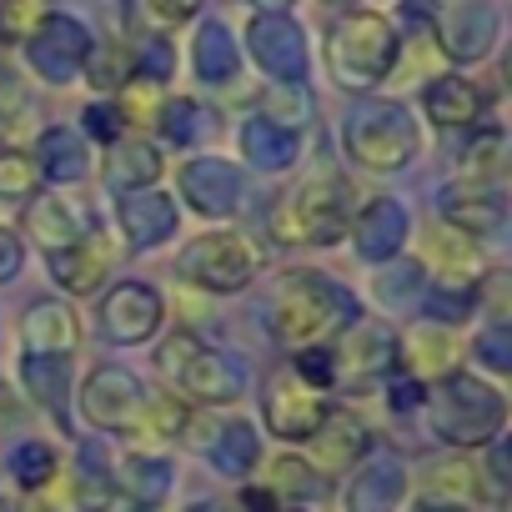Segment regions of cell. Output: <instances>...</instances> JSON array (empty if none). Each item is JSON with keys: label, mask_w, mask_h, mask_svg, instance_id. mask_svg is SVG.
Here are the masks:
<instances>
[{"label": "cell", "mask_w": 512, "mask_h": 512, "mask_svg": "<svg viewBox=\"0 0 512 512\" xmlns=\"http://www.w3.org/2000/svg\"><path fill=\"white\" fill-rule=\"evenodd\" d=\"M352 322H357V297L322 272H292L267 307L272 337L297 352L322 347L332 332H347Z\"/></svg>", "instance_id": "cell-1"}, {"label": "cell", "mask_w": 512, "mask_h": 512, "mask_svg": "<svg viewBox=\"0 0 512 512\" xmlns=\"http://www.w3.org/2000/svg\"><path fill=\"white\" fill-rule=\"evenodd\" d=\"M327 66L342 91H372L397 66V26L382 11H347L327 36Z\"/></svg>", "instance_id": "cell-2"}, {"label": "cell", "mask_w": 512, "mask_h": 512, "mask_svg": "<svg viewBox=\"0 0 512 512\" xmlns=\"http://www.w3.org/2000/svg\"><path fill=\"white\" fill-rule=\"evenodd\" d=\"M502 417H507V402L482 377H467V372H452L427 397V422L452 447H487L502 432Z\"/></svg>", "instance_id": "cell-3"}, {"label": "cell", "mask_w": 512, "mask_h": 512, "mask_svg": "<svg viewBox=\"0 0 512 512\" xmlns=\"http://www.w3.org/2000/svg\"><path fill=\"white\" fill-rule=\"evenodd\" d=\"M156 372L166 377V387H171L176 397H186V402H196V407H221V402L241 397V387H246L241 367L226 362L221 352H211V347H206L201 337H191V332H176V337L161 342Z\"/></svg>", "instance_id": "cell-4"}, {"label": "cell", "mask_w": 512, "mask_h": 512, "mask_svg": "<svg viewBox=\"0 0 512 512\" xmlns=\"http://www.w3.org/2000/svg\"><path fill=\"white\" fill-rule=\"evenodd\" d=\"M342 146L367 171H407L417 146H422V136H417V121L407 116V106H397V101H362L342 121Z\"/></svg>", "instance_id": "cell-5"}, {"label": "cell", "mask_w": 512, "mask_h": 512, "mask_svg": "<svg viewBox=\"0 0 512 512\" xmlns=\"http://www.w3.org/2000/svg\"><path fill=\"white\" fill-rule=\"evenodd\" d=\"M347 211H352V186L337 176L307 181L292 196H282V206L272 211V236L287 246H332L347 236Z\"/></svg>", "instance_id": "cell-6"}, {"label": "cell", "mask_w": 512, "mask_h": 512, "mask_svg": "<svg viewBox=\"0 0 512 512\" xmlns=\"http://www.w3.org/2000/svg\"><path fill=\"white\" fill-rule=\"evenodd\" d=\"M176 272L206 292H246L262 272V246L241 231H206L181 251Z\"/></svg>", "instance_id": "cell-7"}, {"label": "cell", "mask_w": 512, "mask_h": 512, "mask_svg": "<svg viewBox=\"0 0 512 512\" xmlns=\"http://www.w3.org/2000/svg\"><path fill=\"white\" fill-rule=\"evenodd\" d=\"M262 412H267V432L282 437V442H312L317 427L332 417L327 397H322L312 382H302L292 367H277V372L267 377V387H262Z\"/></svg>", "instance_id": "cell-8"}, {"label": "cell", "mask_w": 512, "mask_h": 512, "mask_svg": "<svg viewBox=\"0 0 512 512\" xmlns=\"http://www.w3.org/2000/svg\"><path fill=\"white\" fill-rule=\"evenodd\" d=\"M91 31L76 21V16H46L31 36H26V66L41 76V81H51V86H66V81H76L81 71H86V61H91Z\"/></svg>", "instance_id": "cell-9"}, {"label": "cell", "mask_w": 512, "mask_h": 512, "mask_svg": "<svg viewBox=\"0 0 512 512\" xmlns=\"http://www.w3.org/2000/svg\"><path fill=\"white\" fill-rule=\"evenodd\" d=\"M146 392L126 367H96L81 387V412L96 432H136L141 412H146Z\"/></svg>", "instance_id": "cell-10"}, {"label": "cell", "mask_w": 512, "mask_h": 512, "mask_svg": "<svg viewBox=\"0 0 512 512\" xmlns=\"http://www.w3.org/2000/svg\"><path fill=\"white\" fill-rule=\"evenodd\" d=\"M161 322H166V302L146 282H116L106 292V302H101V332L116 347H136V342L156 337Z\"/></svg>", "instance_id": "cell-11"}, {"label": "cell", "mask_w": 512, "mask_h": 512, "mask_svg": "<svg viewBox=\"0 0 512 512\" xmlns=\"http://www.w3.org/2000/svg\"><path fill=\"white\" fill-rule=\"evenodd\" d=\"M246 46L256 56V66H262L272 81L282 86H297L307 76V36L292 16H256L251 31H246Z\"/></svg>", "instance_id": "cell-12"}, {"label": "cell", "mask_w": 512, "mask_h": 512, "mask_svg": "<svg viewBox=\"0 0 512 512\" xmlns=\"http://www.w3.org/2000/svg\"><path fill=\"white\" fill-rule=\"evenodd\" d=\"M422 267L437 277V292H462L472 297V282L482 272V251L472 236H462L457 226H432L427 241H422Z\"/></svg>", "instance_id": "cell-13"}, {"label": "cell", "mask_w": 512, "mask_h": 512, "mask_svg": "<svg viewBox=\"0 0 512 512\" xmlns=\"http://www.w3.org/2000/svg\"><path fill=\"white\" fill-rule=\"evenodd\" d=\"M437 46L447 51V61L472 66L497 46V11L487 0H462V6L437 16Z\"/></svg>", "instance_id": "cell-14"}, {"label": "cell", "mask_w": 512, "mask_h": 512, "mask_svg": "<svg viewBox=\"0 0 512 512\" xmlns=\"http://www.w3.org/2000/svg\"><path fill=\"white\" fill-rule=\"evenodd\" d=\"M26 236H36L51 256V251H66V246H81L86 236H96V216L76 196H36L26 206Z\"/></svg>", "instance_id": "cell-15"}, {"label": "cell", "mask_w": 512, "mask_h": 512, "mask_svg": "<svg viewBox=\"0 0 512 512\" xmlns=\"http://www.w3.org/2000/svg\"><path fill=\"white\" fill-rule=\"evenodd\" d=\"M462 342L442 327V322H417L402 342H397V367L407 372V382H447L457 372Z\"/></svg>", "instance_id": "cell-16"}, {"label": "cell", "mask_w": 512, "mask_h": 512, "mask_svg": "<svg viewBox=\"0 0 512 512\" xmlns=\"http://www.w3.org/2000/svg\"><path fill=\"white\" fill-rule=\"evenodd\" d=\"M332 362H337V377H347V382L387 377L397 367V337L382 322H352L342 347L332 352Z\"/></svg>", "instance_id": "cell-17"}, {"label": "cell", "mask_w": 512, "mask_h": 512, "mask_svg": "<svg viewBox=\"0 0 512 512\" xmlns=\"http://www.w3.org/2000/svg\"><path fill=\"white\" fill-rule=\"evenodd\" d=\"M191 427H201V432H211V437H201L196 447L216 462V472H226V477H246L251 467H256V457H262V437L251 432V422H241V417H186Z\"/></svg>", "instance_id": "cell-18"}, {"label": "cell", "mask_w": 512, "mask_h": 512, "mask_svg": "<svg viewBox=\"0 0 512 512\" xmlns=\"http://www.w3.org/2000/svg\"><path fill=\"white\" fill-rule=\"evenodd\" d=\"M402 497H407V467L392 452L367 457L347 477V512H397Z\"/></svg>", "instance_id": "cell-19"}, {"label": "cell", "mask_w": 512, "mask_h": 512, "mask_svg": "<svg viewBox=\"0 0 512 512\" xmlns=\"http://www.w3.org/2000/svg\"><path fill=\"white\" fill-rule=\"evenodd\" d=\"M181 196L201 216H231L241 206V176L216 156H196L181 166Z\"/></svg>", "instance_id": "cell-20"}, {"label": "cell", "mask_w": 512, "mask_h": 512, "mask_svg": "<svg viewBox=\"0 0 512 512\" xmlns=\"http://www.w3.org/2000/svg\"><path fill=\"white\" fill-rule=\"evenodd\" d=\"M442 221L457 226L462 236L482 241V236H497V231H502L507 206H502V196H497L492 186L467 181V186H447V196H442Z\"/></svg>", "instance_id": "cell-21"}, {"label": "cell", "mask_w": 512, "mask_h": 512, "mask_svg": "<svg viewBox=\"0 0 512 512\" xmlns=\"http://www.w3.org/2000/svg\"><path fill=\"white\" fill-rule=\"evenodd\" d=\"M21 342H26V357H66L81 342V322L66 302H36L26 312Z\"/></svg>", "instance_id": "cell-22"}, {"label": "cell", "mask_w": 512, "mask_h": 512, "mask_svg": "<svg viewBox=\"0 0 512 512\" xmlns=\"http://www.w3.org/2000/svg\"><path fill=\"white\" fill-rule=\"evenodd\" d=\"M352 241H357V251L367 256V262H387V256H397L402 241H407V211L387 196L367 201L362 216L352 221Z\"/></svg>", "instance_id": "cell-23"}, {"label": "cell", "mask_w": 512, "mask_h": 512, "mask_svg": "<svg viewBox=\"0 0 512 512\" xmlns=\"http://www.w3.org/2000/svg\"><path fill=\"white\" fill-rule=\"evenodd\" d=\"M116 216H121V231L131 236V246H161L166 236H176V201L161 191H126Z\"/></svg>", "instance_id": "cell-24"}, {"label": "cell", "mask_w": 512, "mask_h": 512, "mask_svg": "<svg viewBox=\"0 0 512 512\" xmlns=\"http://www.w3.org/2000/svg\"><path fill=\"white\" fill-rule=\"evenodd\" d=\"M422 106H427V116H432L442 131H467V126L482 121L487 96H482L467 76H437V81L422 91Z\"/></svg>", "instance_id": "cell-25"}, {"label": "cell", "mask_w": 512, "mask_h": 512, "mask_svg": "<svg viewBox=\"0 0 512 512\" xmlns=\"http://www.w3.org/2000/svg\"><path fill=\"white\" fill-rule=\"evenodd\" d=\"M46 262H51V277H56V287H61V292H71V297H91V292L106 282V272H111L116 256H111L101 241H91V236H86L81 246L51 251Z\"/></svg>", "instance_id": "cell-26"}, {"label": "cell", "mask_w": 512, "mask_h": 512, "mask_svg": "<svg viewBox=\"0 0 512 512\" xmlns=\"http://www.w3.org/2000/svg\"><path fill=\"white\" fill-rule=\"evenodd\" d=\"M241 151L251 156V166H262V171H287L297 156H302V136L272 116H251L241 126Z\"/></svg>", "instance_id": "cell-27"}, {"label": "cell", "mask_w": 512, "mask_h": 512, "mask_svg": "<svg viewBox=\"0 0 512 512\" xmlns=\"http://www.w3.org/2000/svg\"><path fill=\"white\" fill-rule=\"evenodd\" d=\"M362 452H367V427L357 417H327L317 427V437H312L317 472H347Z\"/></svg>", "instance_id": "cell-28"}, {"label": "cell", "mask_w": 512, "mask_h": 512, "mask_svg": "<svg viewBox=\"0 0 512 512\" xmlns=\"http://www.w3.org/2000/svg\"><path fill=\"white\" fill-rule=\"evenodd\" d=\"M86 171H91L86 141H81L76 131H66V126H51V131L41 136V146H36V176L66 186V181H81Z\"/></svg>", "instance_id": "cell-29"}, {"label": "cell", "mask_w": 512, "mask_h": 512, "mask_svg": "<svg viewBox=\"0 0 512 512\" xmlns=\"http://www.w3.org/2000/svg\"><path fill=\"white\" fill-rule=\"evenodd\" d=\"M161 176V151L146 141H116L106 156V181L121 191H146Z\"/></svg>", "instance_id": "cell-30"}, {"label": "cell", "mask_w": 512, "mask_h": 512, "mask_svg": "<svg viewBox=\"0 0 512 512\" xmlns=\"http://www.w3.org/2000/svg\"><path fill=\"white\" fill-rule=\"evenodd\" d=\"M21 377H26V392H31L51 417H66L71 357H21Z\"/></svg>", "instance_id": "cell-31"}, {"label": "cell", "mask_w": 512, "mask_h": 512, "mask_svg": "<svg viewBox=\"0 0 512 512\" xmlns=\"http://www.w3.org/2000/svg\"><path fill=\"white\" fill-rule=\"evenodd\" d=\"M116 487H121L136 507H156V502L171 492V467H166L161 457H151V452H136V457L121 467Z\"/></svg>", "instance_id": "cell-32"}, {"label": "cell", "mask_w": 512, "mask_h": 512, "mask_svg": "<svg viewBox=\"0 0 512 512\" xmlns=\"http://www.w3.org/2000/svg\"><path fill=\"white\" fill-rule=\"evenodd\" d=\"M191 66L201 81H231L236 76V46H231V31L221 21H206L196 31V51H191Z\"/></svg>", "instance_id": "cell-33"}, {"label": "cell", "mask_w": 512, "mask_h": 512, "mask_svg": "<svg viewBox=\"0 0 512 512\" xmlns=\"http://www.w3.org/2000/svg\"><path fill=\"white\" fill-rule=\"evenodd\" d=\"M11 477H16L26 492H46V487L61 477V462H56V452H51L46 442H21V447L11 452Z\"/></svg>", "instance_id": "cell-34"}, {"label": "cell", "mask_w": 512, "mask_h": 512, "mask_svg": "<svg viewBox=\"0 0 512 512\" xmlns=\"http://www.w3.org/2000/svg\"><path fill=\"white\" fill-rule=\"evenodd\" d=\"M472 497H477L472 467H462V462H442V467L432 472V482H427V497H422V502H437V507H452V512H462Z\"/></svg>", "instance_id": "cell-35"}, {"label": "cell", "mask_w": 512, "mask_h": 512, "mask_svg": "<svg viewBox=\"0 0 512 512\" xmlns=\"http://www.w3.org/2000/svg\"><path fill=\"white\" fill-rule=\"evenodd\" d=\"M86 76L96 91H121L136 71H131V56L121 46H91V61H86Z\"/></svg>", "instance_id": "cell-36"}, {"label": "cell", "mask_w": 512, "mask_h": 512, "mask_svg": "<svg viewBox=\"0 0 512 512\" xmlns=\"http://www.w3.org/2000/svg\"><path fill=\"white\" fill-rule=\"evenodd\" d=\"M297 492V497H317V492H327V477L312 467V462H302V457H282V462H272V482H267V492Z\"/></svg>", "instance_id": "cell-37"}, {"label": "cell", "mask_w": 512, "mask_h": 512, "mask_svg": "<svg viewBox=\"0 0 512 512\" xmlns=\"http://www.w3.org/2000/svg\"><path fill=\"white\" fill-rule=\"evenodd\" d=\"M472 357H477L482 367H492V372H507V377H512V322L502 317V322L482 327V332H477V342H472Z\"/></svg>", "instance_id": "cell-38"}, {"label": "cell", "mask_w": 512, "mask_h": 512, "mask_svg": "<svg viewBox=\"0 0 512 512\" xmlns=\"http://www.w3.org/2000/svg\"><path fill=\"white\" fill-rule=\"evenodd\" d=\"M111 497H116V477L101 472V467L91 462V452H86V457H81V477H76V502H81L86 512H101Z\"/></svg>", "instance_id": "cell-39"}, {"label": "cell", "mask_w": 512, "mask_h": 512, "mask_svg": "<svg viewBox=\"0 0 512 512\" xmlns=\"http://www.w3.org/2000/svg\"><path fill=\"white\" fill-rule=\"evenodd\" d=\"M51 11L41 6V0H0V36H31Z\"/></svg>", "instance_id": "cell-40"}, {"label": "cell", "mask_w": 512, "mask_h": 512, "mask_svg": "<svg viewBox=\"0 0 512 512\" xmlns=\"http://www.w3.org/2000/svg\"><path fill=\"white\" fill-rule=\"evenodd\" d=\"M36 191V161L21 151H0V196H31Z\"/></svg>", "instance_id": "cell-41"}, {"label": "cell", "mask_w": 512, "mask_h": 512, "mask_svg": "<svg viewBox=\"0 0 512 512\" xmlns=\"http://www.w3.org/2000/svg\"><path fill=\"white\" fill-rule=\"evenodd\" d=\"M292 372H297L302 382H312L317 392H327V387L337 382V362H332V352H327V347H307V352L292 362Z\"/></svg>", "instance_id": "cell-42"}, {"label": "cell", "mask_w": 512, "mask_h": 512, "mask_svg": "<svg viewBox=\"0 0 512 512\" xmlns=\"http://www.w3.org/2000/svg\"><path fill=\"white\" fill-rule=\"evenodd\" d=\"M121 126H126V116L116 111V101H96V106H86V131H91L96 141L116 146V141H121Z\"/></svg>", "instance_id": "cell-43"}, {"label": "cell", "mask_w": 512, "mask_h": 512, "mask_svg": "<svg viewBox=\"0 0 512 512\" xmlns=\"http://www.w3.org/2000/svg\"><path fill=\"white\" fill-rule=\"evenodd\" d=\"M196 116H201V111H196L191 101H166V106H161V126H166V136L181 141V146L196 141V126H201Z\"/></svg>", "instance_id": "cell-44"}, {"label": "cell", "mask_w": 512, "mask_h": 512, "mask_svg": "<svg viewBox=\"0 0 512 512\" xmlns=\"http://www.w3.org/2000/svg\"><path fill=\"white\" fill-rule=\"evenodd\" d=\"M487 477H497L502 487H512V432H497L487 442Z\"/></svg>", "instance_id": "cell-45"}, {"label": "cell", "mask_w": 512, "mask_h": 512, "mask_svg": "<svg viewBox=\"0 0 512 512\" xmlns=\"http://www.w3.org/2000/svg\"><path fill=\"white\" fill-rule=\"evenodd\" d=\"M16 272H21V236L0 226V287L16 282Z\"/></svg>", "instance_id": "cell-46"}, {"label": "cell", "mask_w": 512, "mask_h": 512, "mask_svg": "<svg viewBox=\"0 0 512 512\" xmlns=\"http://www.w3.org/2000/svg\"><path fill=\"white\" fill-rule=\"evenodd\" d=\"M146 11H151L156 21H166V26H181L186 16L201 11V0H146Z\"/></svg>", "instance_id": "cell-47"}, {"label": "cell", "mask_w": 512, "mask_h": 512, "mask_svg": "<svg viewBox=\"0 0 512 512\" xmlns=\"http://www.w3.org/2000/svg\"><path fill=\"white\" fill-rule=\"evenodd\" d=\"M231 512H277V492H267V487H246V492H236Z\"/></svg>", "instance_id": "cell-48"}, {"label": "cell", "mask_w": 512, "mask_h": 512, "mask_svg": "<svg viewBox=\"0 0 512 512\" xmlns=\"http://www.w3.org/2000/svg\"><path fill=\"white\" fill-rule=\"evenodd\" d=\"M251 6H262V11H267V16H272V11H277V16H282V11H287V6H292V0H251Z\"/></svg>", "instance_id": "cell-49"}, {"label": "cell", "mask_w": 512, "mask_h": 512, "mask_svg": "<svg viewBox=\"0 0 512 512\" xmlns=\"http://www.w3.org/2000/svg\"><path fill=\"white\" fill-rule=\"evenodd\" d=\"M417 512H452V507H437V502H417Z\"/></svg>", "instance_id": "cell-50"}, {"label": "cell", "mask_w": 512, "mask_h": 512, "mask_svg": "<svg viewBox=\"0 0 512 512\" xmlns=\"http://www.w3.org/2000/svg\"><path fill=\"white\" fill-rule=\"evenodd\" d=\"M191 512H221V507H216V502H201V507H191Z\"/></svg>", "instance_id": "cell-51"}, {"label": "cell", "mask_w": 512, "mask_h": 512, "mask_svg": "<svg viewBox=\"0 0 512 512\" xmlns=\"http://www.w3.org/2000/svg\"><path fill=\"white\" fill-rule=\"evenodd\" d=\"M507 86H512V51H507Z\"/></svg>", "instance_id": "cell-52"}, {"label": "cell", "mask_w": 512, "mask_h": 512, "mask_svg": "<svg viewBox=\"0 0 512 512\" xmlns=\"http://www.w3.org/2000/svg\"><path fill=\"white\" fill-rule=\"evenodd\" d=\"M287 512H307V507H287Z\"/></svg>", "instance_id": "cell-53"}, {"label": "cell", "mask_w": 512, "mask_h": 512, "mask_svg": "<svg viewBox=\"0 0 512 512\" xmlns=\"http://www.w3.org/2000/svg\"><path fill=\"white\" fill-rule=\"evenodd\" d=\"M502 512H512V497H507V507H502Z\"/></svg>", "instance_id": "cell-54"}, {"label": "cell", "mask_w": 512, "mask_h": 512, "mask_svg": "<svg viewBox=\"0 0 512 512\" xmlns=\"http://www.w3.org/2000/svg\"><path fill=\"white\" fill-rule=\"evenodd\" d=\"M332 6H347V0H332Z\"/></svg>", "instance_id": "cell-55"}]
</instances>
